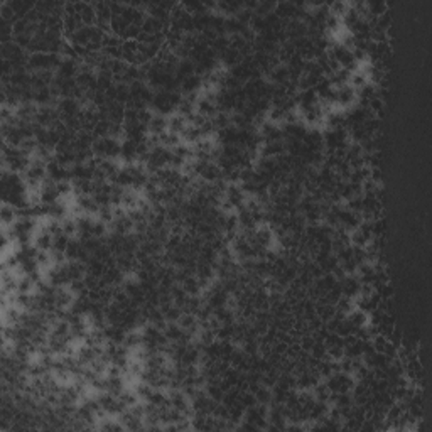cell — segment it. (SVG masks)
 I'll use <instances>...</instances> for the list:
<instances>
[{"mask_svg": "<svg viewBox=\"0 0 432 432\" xmlns=\"http://www.w3.org/2000/svg\"><path fill=\"white\" fill-rule=\"evenodd\" d=\"M122 139L97 137L93 142V156L97 159H118L120 161Z\"/></svg>", "mask_w": 432, "mask_h": 432, "instance_id": "obj_1", "label": "cell"}]
</instances>
